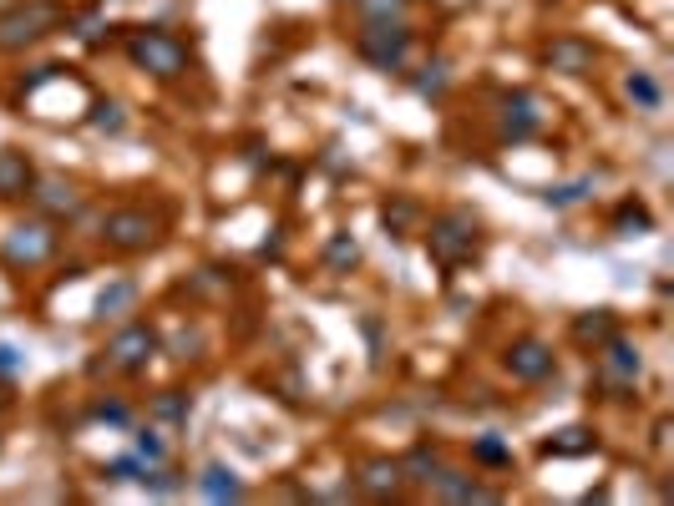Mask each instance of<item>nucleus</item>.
<instances>
[{"label": "nucleus", "instance_id": "f257e3e1", "mask_svg": "<svg viewBox=\"0 0 674 506\" xmlns=\"http://www.w3.org/2000/svg\"><path fill=\"white\" fill-rule=\"evenodd\" d=\"M426 248H431V259L446 264V269H462L477 259V248H482V233H477V218L467 208H446L431 218V233H426Z\"/></svg>", "mask_w": 674, "mask_h": 506}, {"label": "nucleus", "instance_id": "f03ea898", "mask_svg": "<svg viewBox=\"0 0 674 506\" xmlns=\"http://www.w3.org/2000/svg\"><path fill=\"white\" fill-rule=\"evenodd\" d=\"M61 21H66L61 0H16V6L0 16V51H26V46L46 41Z\"/></svg>", "mask_w": 674, "mask_h": 506}, {"label": "nucleus", "instance_id": "7ed1b4c3", "mask_svg": "<svg viewBox=\"0 0 674 506\" xmlns=\"http://www.w3.org/2000/svg\"><path fill=\"white\" fill-rule=\"evenodd\" d=\"M127 56H132V66L137 71H147V76H158V81H173V76H183L188 71V46L173 36V31H132L127 36Z\"/></svg>", "mask_w": 674, "mask_h": 506}, {"label": "nucleus", "instance_id": "20e7f679", "mask_svg": "<svg viewBox=\"0 0 674 506\" xmlns=\"http://www.w3.org/2000/svg\"><path fill=\"white\" fill-rule=\"evenodd\" d=\"M163 238V223L158 213H147V208H112L102 218V243L112 253H147Z\"/></svg>", "mask_w": 674, "mask_h": 506}, {"label": "nucleus", "instance_id": "39448f33", "mask_svg": "<svg viewBox=\"0 0 674 506\" xmlns=\"http://www.w3.org/2000/svg\"><path fill=\"white\" fill-rule=\"evenodd\" d=\"M355 51L376 71H401L411 51V31L401 21H365V31L355 36Z\"/></svg>", "mask_w": 674, "mask_h": 506}, {"label": "nucleus", "instance_id": "423d86ee", "mask_svg": "<svg viewBox=\"0 0 674 506\" xmlns=\"http://www.w3.org/2000/svg\"><path fill=\"white\" fill-rule=\"evenodd\" d=\"M102 355H107V370H127L132 375V370H142L147 360L158 355V329L153 324H122Z\"/></svg>", "mask_w": 674, "mask_h": 506}, {"label": "nucleus", "instance_id": "0eeeda50", "mask_svg": "<svg viewBox=\"0 0 674 506\" xmlns=\"http://www.w3.org/2000/svg\"><path fill=\"white\" fill-rule=\"evenodd\" d=\"M502 365H507V375H512V380H522V385H543V380L558 370L553 350H548L543 340H533V334L512 340V345H507V355H502Z\"/></svg>", "mask_w": 674, "mask_h": 506}, {"label": "nucleus", "instance_id": "6e6552de", "mask_svg": "<svg viewBox=\"0 0 674 506\" xmlns=\"http://www.w3.org/2000/svg\"><path fill=\"white\" fill-rule=\"evenodd\" d=\"M51 248H56L51 223H16L11 238H6V264L11 269H36V264L51 259Z\"/></svg>", "mask_w": 674, "mask_h": 506}, {"label": "nucleus", "instance_id": "1a4fd4ad", "mask_svg": "<svg viewBox=\"0 0 674 506\" xmlns=\"http://www.w3.org/2000/svg\"><path fill=\"white\" fill-rule=\"evenodd\" d=\"M598 375H604L614 390H634V380L644 375V355H639V345H629V340H604L598 345Z\"/></svg>", "mask_w": 674, "mask_h": 506}, {"label": "nucleus", "instance_id": "9d476101", "mask_svg": "<svg viewBox=\"0 0 674 506\" xmlns=\"http://www.w3.org/2000/svg\"><path fill=\"white\" fill-rule=\"evenodd\" d=\"M543 66L558 71V76H588V71L598 66V51H593V41H583V36H553V41L543 46Z\"/></svg>", "mask_w": 674, "mask_h": 506}, {"label": "nucleus", "instance_id": "9b49d317", "mask_svg": "<svg viewBox=\"0 0 674 506\" xmlns=\"http://www.w3.org/2000/svg\"><path fill=\"white\" fill-rule=\"evenodd\" d=\"M46 218H71V213H82V188L77 183H66V178H36V188L26 193Z\"/></svg>", "mask_w": 674, "mask_h": 506}, {"label": "nucleus", "instance_id": "f8f14e48", "mask_svg": "<svg viewBox=\"0 0 674 506\" xmlns=\"http://www.w3.org/2000/svg\"><path fill=\"white\" fill-rule=\"evenodd\" d=\"M538 127H543V107H538L533 92H512V97L502 102V137L522 142V137H533Z\"/></svg>", "mask_w": 674, "mask_h": 506}, {"label": "nucleus", "instance_id": "ddd939ff", "mask_svg": "<svg viewBox=\"0 0 674 506\" xmlns=\"http://www.w3.org/2000/svg\"><path fill=\"white\" fill-rule=\"evenodd\" d=\"M31 188H36L31 157L16 152V147H0V203H16V198H26Z\"/></svg>", "mask_w": 674, "mask_h": 506}, {"label": "nucleus", "instance_id": "4468645a", "mask_svg": "<svg viewBox=\"0 0 674 506\" xmlns=\"http://www.w3.org/2000/svg\"><path fill=\"white\" fill-rule=\"evenodd\" d=\"M431 491L441 496V501H497V491L492 486H482L477 476H467V471H436V481H431Z\"/></svg>", "mask_w": 674, "mask_h": 506}, {"label": "nucleus", "instance_id": "2eb2a0df", "mask_svg": "<svg viewBox=\"0 0 674 506\" xmlns=\"http://www.w3.org/2000/svg\"><path fill=\"white\" fill-rule=\"evenodd\" d=\"M568 334H573V345H583V350H598L604 340H614V334H619V324H614V309H588V314H578Z\"/></svg>", "mask_w": 674, "mask_h": 506}, {"label": "nucleus", "instance_id": "dca6fc26", "mask_svg": "<svg viewBox=\"0 0 674 506\" xmlns=\"http://www.w3.org/2000/svg\"><path fill=\"white\" fill-rule=\"evenodd\" d=\"M360 491L365 496H391L396 486H401V461H386V456H376V461H365L360 466Z\"/></svg>", "mask_w": 674, "mask_h": 506}, {"label": "nucleus", "instance_id": "f3484780", "mask_svg": "<svg viewBox=\"0 0 674 506\" xmlns=\"http://www.w3.org/2000/svg\"><path fill=\"white\" fill-rule=\"evenodd\" d=\"M624 97H629L639 112H659V107H664V92H659L654 71H629V76H624Z\"/></svg>", "mask_w": 674, "mask_h": 506}, {"label": "nucleus", "instance_id": "a211bd4d", "mask_svg": "<svg viewBox=\"0 0 674 506\" xmlns=\"http://www.w3.org/2000/svg\"><path fill=\"white\" fill-rule=\"evenodd\" d=\"M588 451H598V436L588 426H568L553 441H543V456H588Z\"/></svg>", "mask_w": 674, "mask_h": 506}, {"label": "nucleus", "instance_id": "6ab92c4d", "mask_svg": "<svg viewBox=\"0 0 674 506\" xmlns=\"http://www.w3.org/2000/svg\"><path fill=\"white\" fill-rule=\"evenodd\" d=\"M132 304H137V284H132V279H117V284L102 289L97 319H122V314H132Z\"/></svg>", "mask_w": 674, "mask_h": 506}, {"label": "nucleus", "instance_id": "aec40b11", "mask_svg": "<svg viewBox=\"0 0 674 506\" xmlns=\"http://www.w3.org/2000/svg\"><path fill=\"white\" fill-rule=\"evenodd\" d=\"M198 491H203L208 501H239V496H244V486L234 481L229 466H208V471L198 476Z\"/></svg>", "mask_w": 674, "mask_h": 506}, {"label": "nucleus", "instance_id": "412c9836", "mask_svg": "<svg viewBox=\"0 0 674 506\" xmlns=\"http://www.w3.org/2000/svg\"><path fill=\"white\" fill-rule=\"evenodd\" d=\"M325 264H330L335 274H350V269L360 264V243H355L350 233H335V238L325 243Z\"/></svg>", "mask_w": 674, "mask_h": 506}, {"label": "nucleus", "instance_id": "4be33fe9", "mask_svg": "<svg viewBox=\"0 0 674 506\" xmlns=\"http://www.w3.org/2000/svg\"><path fill=\"white\" fill-rule=\"evenodd\" d=\"M436 471H441V461H436V451H426V446H416V451L401 461V481H421V486H431V481H436Z\"/></svg>", "mask_w": 674, "mask_h": 506}, {"label": "nucleus", "instance_id": "5701e85b", "mask_svg": "<svg viewBox=\"0 0 674 506\" xmlns=\"http://www.w3.org/2000/svg\"><path fill=\"white\" fill-rule=\"evenodd\" d=\"M153 420H163V426H188V395L183 390H163L153 400Z\"/></svg>", "mask_w": 674, "mask_h": 506}, {"label": "nucleus", "instance_id": "b1692460", "mask_svg": "<svg viewBox=\"0 0 674 506\" xmlns=\"http://www.w3.org/2000/svg\"><path fill=\"white\" fill-rule=\"evenodd\" d=\"M472 461L477 466H512V451H507L502 436H477L472 441Z\"/></svg>", "mask_w": 674, "mask_h": 506}, {"label": "nucleus", "instance_id": "393cba45", "mask_svg": "<svg viewBox=\"0 0 674 506\" xmlns=\"http://www.w3.org/2000/svg\"><path fill=\"white\" fill-rule=\"evenodd\" d=\"M649 228H654V218H649L644 203H624L619 208V238H634V233H649Z\"/></svg>", "mask_w": 674, "mask_h": 506}, {"label": "nucleus", "instance_id": "a878e982", "mask_svg": "<svg viewBox=\"0 0 674 506\" xmlns=\"http://www.w3.org/2000/svg\"><path fill=\"white\" fill-rule=\"evenodd\" d=\"M381 218H386V228H391V233H406V228L421 218V208H416L411 198H396V203H386V213H381Z\"/></svg>", "mask_w": 674, "mask_h": 506}, {"label": "nucleus", "instance_id": "bb28decb", "mask_svg": "<svg viewBox=\"0 0 674 506\" xmlns=\"http://www.w3.org/2000/svg\"><path fill=\"white\" fill-rule=\"evenodd\" d=\"M66 26H77L71 36H77V41H87V46H97V41H102V31H107L97 11H82V16H71V11H66Z\"/></svg>", "mask_w": 674, "mask_h": 506}, {"label": "nucleus", "instance_id": "cd10ccee", "mask_svg": "<svg viewBox=\"0 0 674 506\" xmlns=\"http://www.w3.org/2000/svg\"><path fill=\"white\" fill-rule=\"evenodd\" d=\"M588 188H593L588 178H578V183H558V188H548V193H543V203H548V208H568V203L588 198Z\"/></svg>", "mask_w": 674, "mask_h": 506}, {"label": "nucleus", "instance_id": "c85d7f7f", "mask_svg": "<svg viewBox=\"0 0 674 506\" xmlns=\"http://www.w3.org/2000/svg\"><path fill=\"white\" fill-rule=\"evenodd\" d=\"M92 127H97V132H122V127H127L122 102H97V107H92Z\"/></svg>", "mask_w": 674, "mask_h": 506}, {"label": "nucleus", "instance_id": "c756f323", "mask_svg": "<svg viewBox=\"0 0 674 506\" xmlns=\"http://www.w3.org/2000/svg\"><path fill=\"white\" fill-rule=\"evenodd\" d=\"M355 6L365 11V21H401L406 0H355Z\"/></svg>", "mask_w": 674, "mask_h": 506}, {"label": "nucleus", "instance_id": "7c9ffc66", "mask_svg": "<svg viewBox=\"0 0 674 506\" xmlns=\"http://www.w3.org/2000/svg\"><path fill=\"white\" fill-rule=\"evenodd\" d=\"M421 71H426V76H416V92H421V97H441V92H446V66L436 61V66H421Z\"/></svg>", "mask_w": 674, "mask_h": 506}, {"label": "nucleus", "instance_id": "2f4dec72", "mask_svg": "<svg viewBox=\"0 0 674 506\" xmlns=\"http://www.w3.org/2000/svg\"><path fill=\"white\" fill-rule=\"evenodd\" d=\"M137 456H147V461H163V456H168L163 436H158V431H137Z\"/></svg>", "mask_w": 674, "mask_h": 506}, {"label": "nucleus", "instance_id": "473e14b6", "mask_svg": "<svg viewBox=\"0 0 674 506\" xmlns=\"http://www.w3.org/2000/svg\"><path fill=\"white\" fill-rule=\"evenodd\" d=\"M137 476H142V461H132V456L107 461V481H137Z\"/></svg>", "mask_w": 674, "mask_h": 506}, {"label": "nucleus", "instance_id": "72a5a7b5", "mask_svg": "<svg viewBox=\"0 0 674 506\" xmlns=\"http://www.w3.org/2000/svg\"><path fill=\"white\" fill-rule=\"evenodd\" d=\"M137 481H142L147 491H153V496H168V491H173V476H168V471H147V466H142V476H137Z\"/></svg>", "mask_w": 674, "mask_h": 506}, {"label": "nucleus", "instance_id": "f704fd0d", "mask_svg": "<svg viewBox=\"0 0 674 506\" xmlns=\"http://www.w3.org/2000/svg\"><path fill=\"white\" fill-rule=\"evenodd\" d=\"M97 420H107V426H127V405L122 400H102L97 405Z\"/></svg>", "mask_w": 674, "mask_h": 506}, {"label": "nucleus", "instance_id": "c9c22d12", "mask_svg": "<svg viewBox=\"0 0 674 506\" xmlns=\"http://www.w3.org/2000/svg\"><path fill=\"white\" fill-rule=\"evenodd\" d=\"M26 360H21V350H11V345H0V375H16Z\"/></svg>", "mask_w": 674, "mask_h": 506}, {"label": "nucleus", "instance_id": "e433bc0d", "mask_svg": "<svg viewBox=\"0 0 674 506\" xmlns=\"http://www.w3.org/2000/svg\"><path fill=\"white\" fill-rule=\"evenodd\" d=\"M51 76H61V66H41V71H36V76L26 81V92H36V87H46V81H51Z\"/></svg>", "mask_w": 674, "mask_h": 506}]
</instances>
